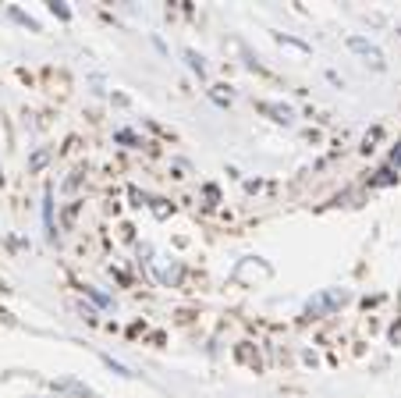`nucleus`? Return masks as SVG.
I'll return each instance as SVG.
<instances>
[{
    "label": "nucleus",
    "instance_id": "obj_2",
    "mask_svg": "<svg viewBox=\"0 0 401 398\" xmlns=\"http://www.w3.org/2000/svg\"><path fill=\"white\" fill-rule=\"evenodd\" d=\"M348 47H352V50H359V53H366V57H369V60H373V65H377V68H384V57H380V50H377V47H369L366 40H359V36H352V40H348Z\"/></svg>",
    "mask_w": 401,
    "mask_h": 398
},
{
    "label": "nucleus",
    "instance_id": "obj_5",
    "mask_svg": "<svg viewBox=\"0 0 401 398\" xmlns=\"http://www.w3.org/2000/svg\"><path fill=\"white\" fill-rule=\"evenodd\" d=\"M50 11H53L57 18H71V11H68L65 4H50Z\"/></svg>",
    "mask_w": 401,
    "mask_h": 398
},
{
    "label": "nucleus",
    "instance_id": "obj_8",
    "mask_svg": "<svg viewBox=\"0 0 401 398\" xmlns=\"http://www.w3.org/2000/svg\"><path fill=\"white\" fill-rule=\"evenodd\" d=\"M391 160H394V164L401 167V149H394V157H391Z\"/></svg>",
    "mask_w": 401,
    "mask_h": 398
},
{
    "label": "nucleus",
    "instance_id": "obj_6",
    "mask_svg": "<svg viewBox=\"0 0 401 398\" xmlns=\"http://www.w3.org/2000/svg\"><path fill=\"white\" fill-rule=\"evenodd\" d=\"M46 157H50L46 149H43V153H36V157H33V167H43V164H46Z\"/></svg>",
    "mask_w": 401,
    "mask_h": 398
},
{
    "label": "nucleus",
    "instance_id": "obj_4",
    "mask_svg": "<svg viewBox=\"0 0 401 398\" xmlns=\"http://www.w3.org/2000/svg\"><path fill=\"white\" fill-rule=\"evenodd\" d=\"M263 110L277 114V121H291V110H288V107H263Z\"/></svg>",
    "mask_w": 401,
    "mask_h": 398
},
{
    "label": "nucleus",
    "instance_id": "obj_7",
    "mask_svg": "<svg viewBox=\"0 0 401 398\" xmlns=\"http://www.w3.org/2000/svg\"><path fill=\"white\" fill-rule=\"evenodd\" d=\"M189 65H192V68H196V72H199V75H203V60H199V57H196V53H189Z\"/></svg>",
    "mask_w": 401,
    "mask_h": 398
},
{
    "label": "nucleus",
    "instance_id": "obj_1",
    "mask_svg": "<svg viewBox=\"0 0 401 398\" xmlns=\"http://www.w3.org/2000/svg\"><path fill=\"white\" fill-rule=\"evenodd\" d=\"M345 302H348V292H341V288H327V292H320L316 299L305 302V317H323V313L337 310V306H345Z\"/></svg>",
    "mask_w": 401,
    "mask_h": 398
},
{
    "label": "nucleus",
    "instance_id": "obj_3",
    "mask_svg": "<svg viewBox=\"0 0 401 398\" xmlns=\"http://www.w3.org/2000/svg\"><path fill=\"white\" fill-rule=\"evenodd\" d=\"M114 139H117V142H128V146H142V139H139L135 132H128V128H121V132H114Z\"/></svg>",
    "mask_w": 401,
    "mask_h": 398
}]
</instances>
